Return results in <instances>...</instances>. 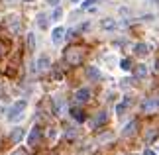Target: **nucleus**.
<instances>
[{
	"mask_svg": "<svg viewBox=\"0 0 159 155\" xmlns=\"http://www.w3.org/2000/svg\"><path fill=\"white\" fill-rule=\"evenodd\" d=\"M26 110H28V100L20 98L8 108V116L6 118H8V122H22L26 118Z\"/></svg>",
	"mask_w": 159,
	"mask_h": 155,
	"instance_id": "obj_1",
	"label": "nucleus"
},
{
	"mask_svg": "<svg viewBox=\"0 0 159 155\" xmlns=\"http://www.w3.org/2000/svg\"><path fill=\"white\" fill-rule=\"evenodd\" d=\"M51 67V57L47 53H39L38 59H35V71H47Z\"/></svg>",
	"mask_w": 159,
	"mask_h": 155,
	"instance_id": "obj_2",
	"label": "nucleus"
},
{
	"mask_svg": "<svg viewBox=\"0 0 159 155\" xmlns=\"http://www.w3.org/2000/svg\"><path fill=\"white\" fill-rule=\"evenodd\" d=\"M142 110L145 114H153L155 110H159V98H145L142 102Z\"/></svg>",
	"mask_w": 159,
	"mask_h": 155,
	"instance_id": "obj_3",
	"label": "nucleus"
},
{
	"mask_svg": "<svg viewBox=\"0 0 159 155\" xmlns=\"http://www.w3.org/2000/svg\"><path fill=\"white\" fill-rule=\"evenodd\" d=\"M65 59H67V63H71V65H79L83 61V51L81 49H69V51L65 53Z\"/></svg>",
	"mask_w": 159,
	"mask_h": 155,
	"instance_id": "obj_4",
	"label": "nucleus"
},
{
	"mask_svg": "<svg viewBox=\"0 0 159 155\" xmlns=\"http://www.w3.org/2000/svg\"><path fill=\"white\" fill-rule=\"evenodd\" d=\"M63 39H65V28L63 26L53 28L51 30V43H53V45H61Z\"/></svg>",
	"mask_w": 159,
	"mask_h": 155,
	"instance_id": "obj_5",
	"label": "nucleus"
},
{
	"mask_svg": "<svg viewBox=\"0 0 159 155\" xmlns=\"http://www.w3.org/2000/svg\"><path fill=\"white\" fill-rule=\"evenodd\" d=\"M53 112L57 114V116H65V112H67V104H65L63 98H59V96L53 98Z\"/></svg>",
	"mask_w": 159,
	"mask_h": 155,
	"instance_id": "obj_6",
	"label": "nucleus"
},
{
	"mask_svg": "<svg viewBox=\"0 0 159 155\" xmlns=\"http://www.w3.org/2000/svg\"><path fill=\"white\" fill-rule=\"evenodd\" d=\"M39 138H41V130H39L38 126H34L32 130H30L28 138H26V144H28V145H35V144L39 141Z\"/></svg>",
	"mask_w": 159,
	"mask_h": 155,
	"instance_id": "obj_7",
	"label": "nucleus"
},
{
	"mask_svg": "<svg viewBox=\"0 0 159 155\" xmlns=\"http://www.w3.org/2000/svg\"><path fill=\"white\" fill-rule=\"evenodd\" d=\"M120 24L114 20V18H102L100 20V28L104 30V32H114V30H118Z\"/></svg>",
	"mask_w": 159,
	"mask_h": 155,
	"instance_id": "obj_8",
	"label": "nucleus"
},
{
	"mask_svg": "<svg viewBox=\"0 0 159 155\" xmlns=\"http://www.w3.org/2000/svg\"><path fill=\"white\" fill-rule=\"evenodd\" d=\"M130 106H132V98L124 96L118 104H116V108H114V110H116V114H118V116H122V114H126V110L130 108Z\"/></svg>",
	"mask_w": 159,
	"mask_h": 155,
	"instance_id": "obj_9",
	"label": "nucleus"
},
{
	"mask_svg": "<svg viewBox=\"0 0 159 155\" xmlns=\"http://www.w3.org/2000/svg\"><path fill=\"white\" fill-rule=\"evenodd\" d=\"M89 98H90V89H87V86H83V89H79V90L75 92V100H77L79 104L87 102Z\"/></svg>",
	"mask_w": 159,
	"mask_h": 155,
	"instance_id": "obj_10",
	"label": "nucleus"
},
{
	"mask_svg": "<svg viewBox=\"0 0 159 155\" xmlns=\"http://www.w3.org/2000/svg\"><path fill=\"white\" fill-rule=\"evenodd\" d=\"M134 53L138 55V57H148L149 55V45L148 43H136V45H134Z\"/></svg>",
	"mask_w": 159,
	"mask_h": 155,
	"instance_id": "obj_11",
	"label": "nucleus"
},
{
	"mask_svg": "<svg viewBox=\"0 0 159 155\" xmlns=\"http://www.w3.org/2000/svg\"><path fill=\"white\" fill-rule=\"evenodd\" d=\"M136 128H138V122H136V120H130L124 128H122V138H128V135H132L134 132H136Z\"/></svg>",
	"mask_w": 159,
	"mask_h": 155,
	"instance_id": "obj_12",
	"label": "nucleus"
},
{
	"mask_svg": "<svg viewBox=\"0 0 159 155\" xmlns=\"http://www.w3.org/2000/svg\"><path fill=\"white\" fill-rule=\"evenodd\" d=\"M10 138L14 144H20V141L26 138V130H22V128H14L12 130V134H10Z\"/></svg>",
	"mask_w": 159,
	"mask_h": 155,
	"instance_id": "obj_13",
	"label": "nucleus"
},
{
	"mask_svg": "<svg viewBox=\"0 0 159 155\" xmlns=\"http://www.w3.org/2000/svg\"><path fill=\"white\" fill-rule=\"evenodd\" d=\"M87 77H89L90 80H98V79H102V73H100L98 67L90 65V67H87Z\"/></svg>",
	"mask_w": 159,
	"mask_h": 155,
	"instance_id": "obj_14",
	"label": "nucleus"
},
{
	"mask_svg": "<svg viewBox=\"0 0 159 155\" xmlns=\"http://www.w3.org/2000/svg\"><path fill=\"white\" fill-rule=\"evenodd\" d=\"M134 73H136V77H138V79H145V77L149 75V69H148V65L139 63V65H136V69H134Z\"/></svg>",
	"mask_w": 159,
	"mask_h": 155,
	"instance_id": "obj_15",
	"label": "nucleus"
},
{
	"mask_svg": "<svg viewBox=\"0 0 159 155\" xmlns=\"http://www.w3.org/2000/svg\"><path fill=\"white\" fill-rule=\"evenodd\" d=\"M61 18H63V8H61V6H55L53 12H51V16H49V20L51 22H59Z\"/></svg>",
	"mask_w": 159,
	"mask_h": 155,
	"instance_id": "obj_16",
	"label": "nucleus"
},
{
	"mask_svg": "<svg viewBox=\"0 0 159 155\" xmlns=\"http://www.w3.org/2000/svg\"><path fill=\"white\" fill-rule=\"evenodd\" d=\"M35 20H38V26L41 30H45L47 24H49V16H47V14H38V16H35Z\"/></svg>",
	"mask_w": 159,
	"mask_h": 155,
	"instance_id": "obj_17",
	"label": "nucleus"
},
{
	"mask_svg": "<svg viewBox=\"0 0 159 155\" xmlns=\"http://www.w3.org/2000/svg\"><path fill=\"white\" fill-rule=\"evenodd\" d=\"M106 120H108V114L106 112H98L96 118H94V122H93V126H102V124H106Z\"/></svg>",
	"mask_w": 159,
	"mask_h": 155,
	"instance_id": "obj_18",
	"label": "nucleus"
},
{
	"mask_svg": "<svg viewBox=\"0 0 159 155\" xmlns=\"http://www.w3.org/2000/svg\"><path fill=\"white\" fill-rule=\"evenodd\" d=\"M71 116H73V120H77V122H84V112L81 108H73L71 110Z\"/></svg>",
	"mask_w": 159,
	"mask_h": 155,
	"instance_id": "obj_19",
	"label": "nucleus"
},
{
	"mask_svg": "<svg viewBox=\"0 0 159 155\" xmlns=\"http://www.w3.org/2000/svg\"><path fill=\"white\" fill-rule=\"evenodd\" d=\"M81 2H83V4H81L83 10H90V8H94L96 4H100L102 0H81Z\"/></svg>",
	"mask_w": 159,
	"mask_h": 155,
	"instance_id": "obj_20",
	"label": "nucleus"
},
{
	"mask_svg": "<svg viewBox=\"0 0 159 155\" xmlns=\"http://www.w3.org/2000/svg\"><path fill=\"white\" fill-rule=\"evenodd\" d=\"M118 67H120V69L124 71V73H128V71L132 69V61H130V59H120V63H118Z\"/></svg>",
	"mask_w": 159,
	"mask_h": 155,
	"instance_id": "obj_21",
	"label": "nucleus"
},
{
	"mask_svg": "<svg viewBox=\"0 0 159 155\" xmlns=\"http://www.w3.org/2000/svg\"><path fill=\"white\" fill-rule=\"evenodd\" d=\"M35 45H38V43H35V34L30 32L28 34V47L32 49V51H35Z\"/></svg>",
	"mask_w": 159,
	"mask_h": 155,
	"instance_id": "obj_22",
	"label": "nucleus"
},
{
	"mask_svg": "<svg viewBox=\"0 0 159 155\" xmlns=\"http://www.w3.org/2000/svg\"><path fill=\"white\" fill-rule=\"evenodd\" d=\"M157 135H159V134H157V130H151V132L148 134V141H151V139H155Z\"/></svg>",
	"mask_w": 159,
	"mask_h": 155,
	"instance_id": "obj_23",
	"label": "nucleus"
},
{
	"mask_svg": "<svg viewBox=\"0 0 159 155\" xmlns=\"http://www.w3.org/2000/svg\"><path fill=\"white\" fill-rule=\"evenodd\" d=\"M47 135H49V139H55V135H57V132H55V128H51L49 132H47Z\"/></svg>",
	"mask_w": 159,
	"mask_h": 155,
	"instance_id": "obj_24",
	"label": "nucleus"
},
{
	"mask_svg": "<svg viewBox=\"0 0 159 155\" xmlns=\"http://www.w3.org/2000/svg\"><path fill=\"white\" fill-rule=\"evenodd\" d=\"M10 155H24V151H22V149H14V151H12Z\"/></svg>",
	"mask_w": 159,
	"mask_h": 155,
	"instance_id": "obj_25",
	"label": "nucleus"
},
{
	"mask_svg": "<svg viewBox=\"0 0 159 155\" xmlns=\"http://www.w3.org/2000/svg\"><path fill=\"white\" fill-rule=\"evenodd\" d=\"M143 155H157V153H155V151H151V149H145Z\"/></svg>",
	"mask_w": 159,
	"mask_h": 155,
	"instance_id": "obj_26",
	"label": "nucleus"
},
{
	"mask_svg": "<svg viewBox=\"0 0 159 155\" xmlns=\"http://www.w3.org/2000/svg\"><path fill=\"white\" fill-rule=\"evenodd\" d=\"M49 2H51V4H57V2H59V0H49Z\"/></svg>",
	"mask_w": 159,
	"mask_h": 155,
	"instance_id": "obj_27",
	"label": "nucleus"
},
{
	"mask_svg": "<svg viewBox=\"0 0 159 155\" xmlns=\"http://www.w3.org/2000/svg\"><path fill=\"white\" fill-rule=\"evenodd\" d=\"M4 2H8V4H10V2H14V0H4Z\"/></svg>",
	"mask_w": 159,
	"mask_h": 155,
	"instance_id": "obj_28",
	"label": "nucleus"
},
{
	"mask_svg": "<svg viewBox=\"0 0 159 155\" xmlns=\"http://www.w3.org/2000/svg\"><path fill=\"white\" fill-rule=\"evenodd\" d=\"M24 2H34V0H24Z\"/></svg>",
	"mask_w": 159,
	"mask_h": 155,
	"instance_id": "obj_29",
	"label": "nucleus"
},
{
	"mask_svg": "<svg viewBox=\"0 0 159 155\" xmlns=\"http://www.w3.org/2000/svg\"><path fill=\"white\" fill-rule=\"evenodd\" d=\"M73 2H75V4H77V2H81V0H73Z\"/></svg>",
	"mask_w": 159,
	"mask_h": 155,
	"instance_id": "obj_30",
	"label": "nucleus"
},
{
	"mask_svg": "<svg viewBox=\"0 0 159 155\" xmlns=\"http://www.w3.org/2000/svg\"><path fill=\"white\" fill-rule=\"evenodd\" d=\"M157 151H159V147H157ZM157 155H159V153H157Z\"/></svg>",
	"mask_w": 159,
	"mask_h": 155,
	"instance_id": "obj_31",
	"label": "nucleus"
}]
</instances>
